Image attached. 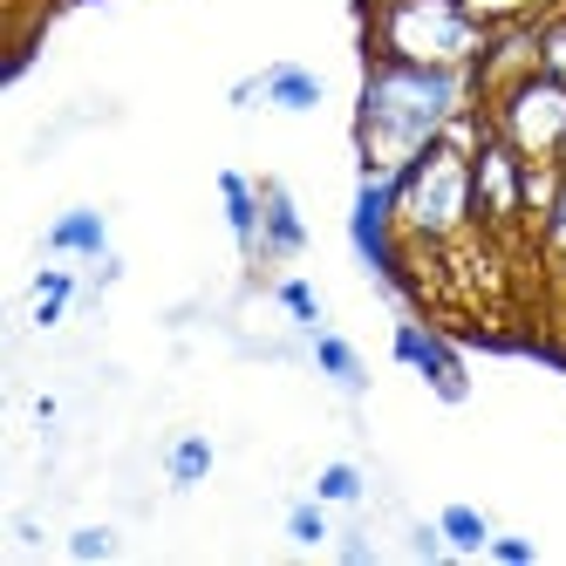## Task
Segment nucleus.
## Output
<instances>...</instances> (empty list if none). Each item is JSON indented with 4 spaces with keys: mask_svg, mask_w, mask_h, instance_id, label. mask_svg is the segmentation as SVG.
Wrapping results in <instances>:
<instances>
[{
    "mask_svg": "<svg viewBox=\"0 0 566 566\" xmlns=\"http://www.w3.org/2000/svg\"><path fill=\"white\" fill-rule=\"evenodd\" d=\"M478 75L471 69H437V62H396V55H361V96H355V165L361 171H402L451 137L478 109Z\"/></svg>",
    "mask_w": 566,
    "mask_h": 566,
    "instance_id": "1",
    "label": "nucleus"
},
{
    "mask_svg": "<svg viewBox=\"0 0 566 566\" xmlns=\"http://www.w3.org/2000/svg\"><path fill=\"white\" fill-rule=\"evenodd\" d=\"M484 42H492V21L471 0H369L361 8V55L478 69Z\"/></svg>",
    "mask_w": 566,
    "mask_h": 566,
    "instance_id": "2",
    "label": "nucleus"
},
{
    "mask_svg": "<svg viewBox=\"0 0 566 566\" xmlns=\"http://www.w3.org/2000/svg\"><path fill=\"white\" fill-rule=\"evenodd\" d=\"M396 191H402V239H417V247H451L464 226H478L471 144L458 130L437 137L417 165L396 171Z\"/></svg>",
    "mask_w": 566,
    "mask_h": 566,
    "instance_id": "3",
    "label": "nucleus"
},
{
    "mask_svg": "<svg viewBox=\"0 0 566 566\" xmlns=\"http://www.w3.org/2000/svg\"><path fill=\"white\" fill-rule=\"evenodd\" d=\"M484 116H492V130L525 150L533 165H566V83L546 69L518 75V83L492 90L484 96Z\"/></svg>",
    "mask_w": 566,
    "mask_h": 566,
    "instance_id": "4",
    "label": "nucleus"
},
{
    "mask_svg": "<svg viewBox=\"0 0 566 566\" xmlns=\"http://www.w3.org/2000/svg\"><path fill=\"white\" fill-rule=\"evenodd\" d=\"M348 247H355L361 266H369L376 287L396 301V287H402V191H396V171H361L355 178Z\"/></svg>",
    "mask_w": 566,
    "mask_h": 566,
    "instance_id": "5",
    "label": "nucleus"
},
{
    "mask_svg": "<svg viewBox=\"0 0 566 566\" xmlns=\"http://www.w3.org/2000/svg\"><path fill=\"white\" fill-rule=\"evenodd\" d=\"M525 165L533 157L525 150H512L492 124H484V137L471 144V191H478V226H492V232H505V226H518L525 219Z\"/></svg>",
    "mask_w": 566,
    "mask_h": 566,
    "instance_id": "6",
    "label": "nucleus"
},
{
    "mask_svg": "<svg viewBox=\"0 0 566 566\" xmlns=\"http://www.w3.org/2000/svg\"><path fill=\"white\" fill-rule=\"evenodd\" d=\"M389 355L402 361V369H417L430 389H437V402H464L471 396V376H464V361H458V348L443 342V335H430L423 321H410V314H396V335H389Z\"/></svg>",
    "mask_w": 566,
    "mask_h": 566,
    "instance_id": "7",
    "label": "nucleus"
},
{
    "mask_svg": "<svg viewBox=\"0 0 566 566\" xmlns=\"http://www.w3.org/2000/svg\"><path fill=\"white\" fill-rule=\"evenodd\" d=\"M307 253V219H301V198L280 185V178H260V273H287L294 260Z\"/></svg>",
    "mask_w": 566,
    "mask_h": 566,
    "instance_id": "8",
    "label": "nucleus"
},
{
    "mask_svg": "<svg viewBox=\"0 0 566 566\" xmlns=\"http://www.w3.org/2000/svg\"><path fill=\"white\" fill-rule=\"evenodd\" d=\"M42 253H49V260H103V253H109V219H103L96 206L55 212L49 232H42Z\"/></svg>",
    "mask_w": 566,
    "mask_h": 566,
    "instance_id": "9",
    "label": "nucleus"
},
{
    "mask_svg": "<svg viewBox=\"0 0 566 566\" xmlns=\"http://www.w3.org/2000/svg\"><path fill=\"white\" fill-rule=\"evenodd\" d=\"M219 206H226V232H232L239 260L260 273V178H247V171H219Z\"/></svg>",
    "mask_w": 566,
    "mask_h": 566,
    "instance_id": "10",
    "label": "nucleus"
},
{
    "mask_svg": "<svg viewBox=\"0 0 566 566\" xmlns=\"http://www.w3.org/2000/svg\"><path fill=\"white\" fill-rule=\"evenodd\" d=\"M260 96H266V109H280V116H314L321 103H328V83H321L307 62H266V69H260Z\"/></svg>",
    "mask_w": 566,
    "mask_h": 566,
    "instance_id": "11",
    "label": "nucleus"
},
{
    "mask_svg": "<svg viewBox=\"0 0 566 566\" xmlns=\"http://www.w3.org/2000/svg\"><path fill=\"white\" fill-rule=\"evenodd\" d=\"M307 361H314V369L328 376L348 402L369 396V361L355 355V342H348V335H335V328H307Z\"/></svg>",
    "mask_w": 566,
    "mask_h": 566,
    "instance_id": "12",
    "label": "nucleus"
},
{
    "mask_svg": "<svg viewBox=\"0 0 566 566\" xmlns=\"http://www.w3.org/2000/svg\"><path fill=\"white\" fill-rule=\"evenodd\" d=\"M28 294H34V328H62L69 307L83 301V273H75L69 260H55V266H42L28 280Z\"/></svg>",
    "mask_w": 566,
    "mask_h": 566,
    "instance_id": "13",
    "label": "nucleus"
},
{
    "mask_svg": "<svg viewBox=\"0 0 566 566\" xmlns=\"http://www.w3.org/2000/svg\"><path fill=\"white\" fill-rule=\"evenodd\" d=\"M212 464H219V443L198 437V430H185V437L165 443V478H171V492H198V484L212 478Z\"/></svg>",
    "mask_w": 566,
    "mask_h": 566,
    "instance_id": "14",
    "label": "nucleus"
},
{
    "mask_svg": "<svg viewBox=\"0 0 566 566\" xmlns=\"http://www.w3.org/2000/svg\"><path fill=\"white\" fill-rule=\"evenodd\" d=\"M314 499H328L335 512H361V505H369V471H361V464H348V458L321 464V478H314Z\"/></svg>",
    "mask_w": 566,
    "mask_h": 566,
    "instance_id": "15",
    "label": "nucleus"
},
{
    "mask_svg": "<svg viewBox=\"0 0 566 566\" xmlns=\"http://www.w3.org/2000/svg\"><path fill=\"white\" fill-rule=\"evenodd\" d=\"M437 525H443V539H451V553H484L492 546V518H484L478 505H443Z\"/></svg>",
    "mask_w": 566,
    "mask_h": 566,
    "instance_id": "16",
    "label": "nucleus"
},
{
    "mask_svg": "<svg viewBox=\"0 0 566 566\" xmlns=\"http://www.w3.org/2000/svg\"><path fill=\"white\" fill-rule=\"evenodd\" d=\"M328 512H335L328 499H294V505H287V539H294V546H328V539H335V518H328Z\"/></svg>",
    "mask_w": 566,
    "mask_h": 566,
    "instance_id": "17",
    "label": "nucleus"
},
{
    "mask_svg": "<svg viewBox=\"0 0 566 566\" xmlns=\"http://www.w3.org/2000/svg\"><path fill=\"white\" fill-rule=\"evenodd\" d=\"M273 301H280V314H287V321H294L301 335H307V328H321V294L307 287V280L280 273V280H273Z\"/></svg>",
    "mask_w": 566,
    "mask_h": 566,
    "instance_id": "18",
    "label": "nucleus"
},
{
    "mask_svg": "<svg viewBox=\"0 0 566 566\" xmlns=\"http://www.w3.org/2000/svg\"><path fill=\"white\" fill-rule=\"evenodd\" d=\"M539 69L566 83V0L539 14Z\"/></svg>",
    "mask_w": 566,
    "mask_h": 566,
    "instance_id": "19",
    "label": "nucleus"
},
{
    "mask_svg": "<svg viewBox=\"0 0 566 566\" xmlns=\"http://www.w3.org/2000/svg\"><path fill=\"white\" fill-rule=\"evenodd\" d=\"M116 546H124V539H116V525H83V533H69V553L75 559H109Z\"/></svg>",
    "mask_w": 566,
    "mask_h": 566,
    "instance_id": "20",
    "label": "nucleus"
},
{
    "mask_svg": "<svg viewBox=\"0 0 566 566\" xmlns=\"http://www.w3.org/2000/svg\"><path fill=\"white\" fill-rule=\"evenodd\" d=\"M402 539H410V553H417V559H443V553H451V539H443V525H437V518H417Z\"/></svg>",
    "mask_w": 566,
    "mask_h": 566,
    "instance_id": "21",
    "label": "nucleus"
},
{
    "mask_svg": "<svg viewBox=\"0 0 566 566\" xmlns=\"http://www.w3.org/2000/svg\"><path fill=\"white\" fill-rule=\"evenodd\" d=\"M471 8H478L484 21H518V14H546V8H559V0H471Z\"/></svg>",
    "mask_w": 566,
    "mask_h": 566,
    "instance_id": "22",
    "label": "nucleus"
},
{
    "mask_svg": "<svg viewBox=\"0 0 566 566\" xmlns=\"http://www.w3.org/2000/svg\"><path fill=\"white\" fill-rule=\"evenodd\" d=\"M484 553H492V559H505V566H533V539H525V533H492V546H484Z\"/></svg>",
    "mask_w": 566,
    "mask_h": 566,
    "instance_id": "23",
    "label": "nucleus"
},
{
    "mask_svg": "<svg viewBox=\"0 0 566 566\" xmlns=\"http://www.w3.org/2000/svg\"><path fill=\"white\" fill-rule=\"evenodd\" d=\"M539 226H546V247L566 253V178H559V198H553V212H546Z\"/></svg>",
    "mask_w": 566,
    "mask_h": 566,
    "instance_id": "24",
    "label": "nucleus"
},
{
    "mask_svg": "<svg viewBox=\"0 0 566 566\" xmlns=\"http://www.w3.org/2000/svg\"><path fill=\"white\" fill-rule=\"evenodd\" d=\"M335 546H342V559H355V566H369V559H376V546H369V533H361V525L335 533Z\"/></svg>",
    "mask_w": 566,
    "mask_h": 566,
    "instance_id": "25",
    "label": "nucleus"
},
{
    "mask_svg": "<svg viewBox=\"0 0 566 566\" xmlns=\"http://www.w3.org/2000/svg\"><path fill=\"white\" fill-rule=\"evenodd\" d=\"M226 103H232V109H260V103H266V96H260V75H247V83H232V90H226Z\"/></svg>",
    "mask_w": 566,
    "mask_h": 566,
    "instance_id": "26",
    "label": "nucleus"
}]
</instances>
